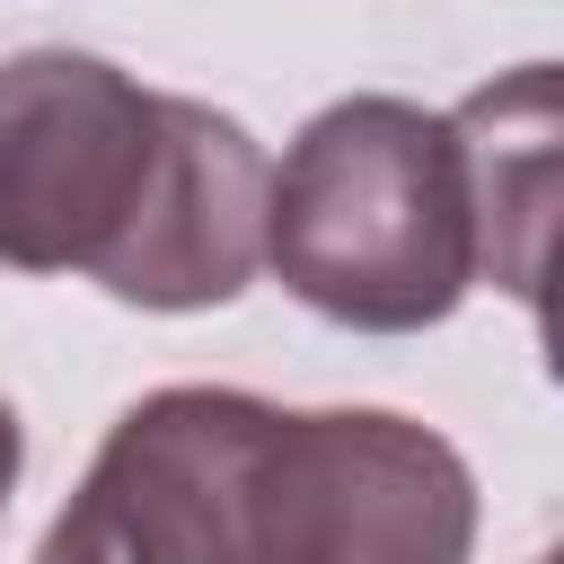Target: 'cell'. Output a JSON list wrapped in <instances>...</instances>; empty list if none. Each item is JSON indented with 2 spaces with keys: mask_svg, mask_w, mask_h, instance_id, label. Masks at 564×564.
Wrapping results in <instances>:
<instances>
[{
  "mask_svg": "<svg viewBox=\"0 0 564 564\" xmlns=\"http://www.w3.org/2000/svg\"><path fill=\"white\" fill-rule=\"evenodd\" d=\"M264 264L335 326H441L476 282V212L449 115L405 97L326 106L264 185Z\"/></svg>",
  "mask_w": 564,
  "mask_h": 564,
  "instance_id": "6da1fadb",
  "label": "cell"
},
{
  "mask_svg": "<svg viewBox=\"0 0 564 564\" xmlns=\"http://www.w3.org/2000/svg\"><path fill=\"white\" fill-rule=\"evenodd\" d=\"M476 485L405 414H282L247 476V564H467Z\"/></svg>",
  "mask_w": 564,
  "mask_h": 564,
  "instance_id": "7a4b0ae2",
  "label": "cell"
},
{
  "mask_svg": "<svg viewBox=\"0 0 564 564\" xmlns=\"http://www.w3.org/2000/svg\"><path fill=\"white\" fill-rule=\"evenodd\" d=\"M167 150V97L97 53L0 62V264L106 273Z\"/></svg>",
  "mask_w": 564,
  "mask_h": 564,
  "instance_id": "3957f363",
  "label": "cell"
},
{
  "mask_svg": "<svg viewBox=\"0 0 564 564\" xmlns=\"http://www.w3.org/2000/svg\"><path fill=\"white\" fill-rule=\"evenodd\" d=\"M264 423L273 405L238 388L141 397L44 529L35 564H247V476Z\"/></svg>",
  "mask_w": 564,
  "mask_h": 564,
  "instance_id": "277c9868",
  "label": "cell"
},
{
  "mask_svg": "<svg viewBox=\"0 0 564 564\" xmlns=\"http://www.w3.org/2000/svg\"><path fill=\"white\" fill-rule=\"evenodd\" d=\"M264 150L203 97H167V150L115 264L97 273L132 308H220L264 264Z\"/></svg>",
  "mask_w": 564,
  "mask_h": 564,
  "instance_id": "5b68a950",
  "label": "cell"
},
{
  "mask_svg": "<svg viewBox=\"0 0 564 564\" xmlns=\"http://www.w3.org/2000/svg\"><path fill=\"white\" fill-rule=\"evenodd\" d=\"M458 167L476 212V273L511 300L546 308V229H555V70L520 62L511 79L476 88L458 115Z\"/></svg>",
  "mask_w": 564,
  "mask_h": 564,
  "instance_id": "8992f818",
  "label": "cell"
},
{
  "mask_svg": "<svg viewBox=\"0 0 564 564\" xmlns=\"http://www.w3.org/2000/svg\"><path fill=\"white\" fill-rule=\"evenodd\" d=\"M9 485H18V414L0 405V502H9Z\"/></svg>",
  "mask_w": 564,
  "mask_h": 564,
  "instance_id": "52a82bcc",
  "label": "cell"
}]
</instances>
